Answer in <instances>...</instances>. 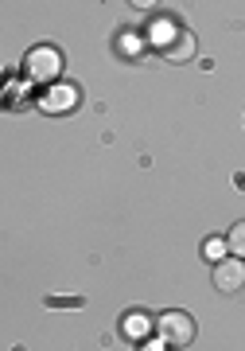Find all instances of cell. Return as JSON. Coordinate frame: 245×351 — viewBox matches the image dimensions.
Here are the masks:
<instances>
[{"label":"cell","instance_id":"obj_1","mask_svg":"<svg viewBox=\"0 0 245 351\" xmlns=\"http://www.w3.org/2000/svg\"><path fill=\"white\" fill-rule=\"evenodd\" d=\"M144 47L152 55H159L164 63H191L195 59V36L179 20H172V16H159V20L148 24Z\"/></svg>","mask_w":245,"mask_h":351},{"label":"cell","instance_id":"obj_2","mask_svg":"<svg viewBox=\"0 0 245 351\" xmlns=\"http://www.w3.org/2000/svg\"><path fill=\"white\" fill-rule=\"evenodd\" d=\"M156 332L159 343H168V348H191L195 343V320L187 313H164L156 320Z\"/></svg>","mask_w":245,"mask_h":351},{"label":"cell","instance_id":"obj_3","mask_svg":"<svg viewBox=\"0 0 245 351\" xmlns=\"http://www.w3.org/2000/svg\"><path fill=\"white\" fill-rule=\"evenodd\" d=\"M62 71V55L55 47H36V51H27V59H24V75L31 78V82H55Z\"/></svg>","mask_w":245,"mask_h":351},{"label":"cell","instance_id":"obj_4","mask_svg":"<svg viewBox=\"0 0 245 351\" xmlns=\"http://www.w3.org/2000/svg\"><path fill=\"white\" fill-rule=\"evenodd\" d=\"M214 285H218V293H242L245 289V258L230 254V258L214 262Z\"/></svg>","mask_w":245,"mask_h":351},{"label":"cell","instance_id":"obj_5","mask_svg":"<svg viewBox=\"0 0 245 351\" xmlns=\"http://www.w3.org/2000/svg\"><path fill=\"white\" fill-rule=\"evenodd\" d=\"M78 106V90L66 86V82H51L43 94H39V110L43 113H70Z\"/></svg>","mask_w":245,"mask_h":351},{"label":"cell","instance_id":"obj_6","mask_svg":"<svg viewBox=\"0 0 245 351\" xmlns=\"http://www.w3.org/2000/svg\"><path fill=\"white\" fill-rule=\"evenodd\" d=\"M226 246H230V254L245 258V219H237V223L230 226V234H226Z\"/></svg>","mask_w":245,"mask_h":351},{"label":"cell","instance_id":"obj_7","mask_svg":"<svg viewBox=\"0 0 245 351\" xmlns=\"http://www.w3.org/2000/svg\"><path fill=\"white\" fill-rule=\"evenodd\" d=\"M226 250H230V246H226V239H207V242H203V258H207V262H222V258H226Z\"/></svg>","mask_w":245,"mask_h":351},{"label":"cell","instance_id":"obj_8","mask_svg":"<svg viewBox=\"0 0 245 351\" xmlns=\"http://www.w3.org/2000/svg\"><path fill=\"white\" fill-rule=\"evenodd\" d=\"M51 308H78L82 304V297H47Z\"/></svg>","mask_w":245,"mask_h":351},{"label":"cell","instance_id":"obj_9","mask_svg":"<svg viewBox=\"0 0 245 351\" xmlns=\"http://www.w3.org/2000/svg\"><path fill=\"white\" fill-rule=\"evenodd\" d=\"M129 4H133V8H140V12H152L159 0H129Z\"/></svg>","mask_w":245,"mask_h":351}]
</instances>
